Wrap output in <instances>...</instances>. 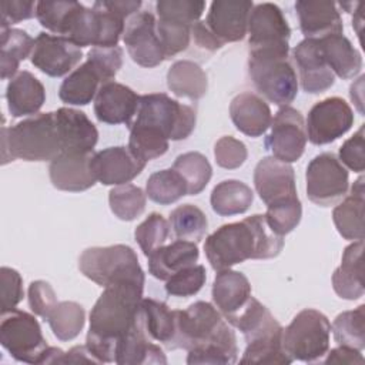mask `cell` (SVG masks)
<instances>
[{
    "instance_id": "1",
    "label": "cell",
    "mask_w": 365,
    "mask_h": 365,
    "mask_svg": "<svg viewBox=\"0 0 365 365\" xmlns=\"http://www.w3.org/2000/svg\"><path fill=\"white\" fill-rule=\"evenodd\" d=\"M175 334L168 349L188 351L187 364L230 365L238 358L237 336L215 305L197 301L175 309Z\"/></svg>"
},
{
    "instance_id": "2",
    "label": "cell",
    "mask_w": 365,
    "mask_h": 365,
    "mask_svg": "<svg viewBox=\"0 0 365 365\" xmlns=\"http://www.w3.org/2000/svg\"><path fill=\"white\" fill-rule=\"evenodd\" d=\"M144 284L117 282L104 288L90 312L86 345L98 361L115 362V349L141 319Z\"/></svg>"
},
{
    "instance_id": "3",
    "label": "cell",
    "mask_w": 365,
    "mask_h": 365,
    "mask_svg": "<svg viewBox=\"0 0 365 365\" xmlns=\"http://www.w3.org/2000/svg\"><path fill=\"white\" fill-rule=\"evenodd\" d=\"M284 247L264 214H254L238 222L224 224L205 238L204 252L212 269L222 271L247 259L277 257Z\"/></svg>"
},
{
    "instance_id": "4",
    "label": "cell",
    "mask_w": 365,
    "mask_h": 365,
    "mask_svg": "<svg viewBox=\"0 0 365 365\" xmlns=\"http://www.w3.org/2000/svg\"><path fill=\"white\" fill-rule=\"evenodd\" d=\"M227 322L244 334L247 348L240 359L241 364L282 365L288 361L282 346L284 328L269 309L254 297Z\"/></svg>"
},
{
    "instance_id": "5",
    "label": "cell",
    "mask_w": 365,
    "mask_h": 365,
    "mask_svg": "<svg viewBox=\"0 0 365 365\" xmlns=\"http://www.w3.org/2000/svg\"><path fill=\"white\" fill-rule=\"evenodd\" d=\"M61 153L56 114L38 113L13 127H1V163L53 161Z\"/></svg>"
},
{
    "instance_id": "6",
    "label": "cell",
    "mask_w": 365,
    "mask_h": 365,
    "mask_svg": "<svg viewBox=\"0 0 365 365\" xmlns=\"http://www.w3.org/2000/svg\"><path fill=\"white\" fill-rule=\"evenodd\" d=\"M288 53L289 50H258L248 56V74L255 88L279 107L289 106L298 93V78Z\"/></svg>"
},
{
    "instance_id": "7",
    "label": "cell",
    "mask_w": 365,
    "mask_h": 365,
    "mask_svg": "<svg viewBox=\"0 0 365 365\" xmlns=\"http://www.w3.org/2000/svg\"><path fill=\"white\" fill-rule=\"evenodd\" d=\"M195 123L197 113L191 106L178 103L165 93H151L140 96L135 117L128 127H147L167 140L180 141L191 135Z\"/></svg>"
},
{
    "instance_id": "8",
    "label": "cell",
    "mask_w": 365,
    "mask_h": 365,
    "mask_svg": "<svg viewBox=\"0 0 365 365\" xmlns=\"http://www.w3.org/2000/svg\"><path fill=\"white\" fill-rule=\"evenodd\" d=\"M78 268L84 277L104 288L117 282L144 284L145 279L137 254L124 244L84 250L78 258Z\"/></svg>"
},
{
    "instance_id": "9",
    "label": "cell",
    "mask_w": 365,
    "mask_h": 365,
    "mask_svg": "<svg viewBox=\"0 0 365 365\" xmlns=\"http://www.w3.org/2000/svg\"><path fill=\"white\" fill-rule=\"evenodd\" d=\"M329 335L331 324L328 318L317 309L305 308L282 329V346L292 361L314 362L327 355Z\"/></svg>"
},
{
    "instance_id": "10",
    "label": "cell",
    "mask_w": 365,
    "mask_h": 365,
    "mask_svg": "<svg viewBox=\"0 0 365 365\" xmlns=\"http://www.w3.org/2000/svg\"><path fill=\"white\" fill-rule=\"evenodd\" d=\"M0 344L16 361L26 364H41L48 348L36 317L17 308L1 314Z\"/></svg>"
},
{
    "instance_id": "11",
    "label": "cell",
    "mask_w": 365,
    "mask_h": 365,
    "mask_svg": "<svg viewBox=\"0 0 365 365\" xmlns=\"http://www.w3.org/2000/svg\"><path fill=\"white\" fill-rule=\"evenodd\" d=\"M307 195L321 207H329L346 195L349 174L332 153L315 155L305 171Z\"/></svg>"
},
{
    "instance_id": "12",
    "label": "cell",
    "mask_w": 365,
    "mask_h": 365,
    "mask_svg": "<svg viewBox=\"0 0 365 365\" xmlns=\"http://www.w3.org/2000/svg\"><path fill=\"white\" fill-rule=\"evenodd\" d=\"M354 125V111L341 97H328L315 103L307 117V138L315 145L329 144Z\"/></svg>"
},
{
    "instance_id": "13",
    "label": "cell",
    "mask_w": 365,
    "mask_h": 365,
    "mask_svg": "<svg viewBox=\"0 0 365 365\" xmlns=\"http://www.w3.org/2000/svg\"><path fill=\"white\" fill-rule=\"evenodd\" d=\"M269 127L271 131L264 144L272 157L288 164L299 160L308 140L302 114L294 107H281Z\"/></svg>"
},
{
    "instance_id": "14",
    "label": "cell",
    "mask_w": 365,
    "mask_h": 365,
    "mask_svg": "<svg viewBox=\"0 0 365 365\" xmlns=\"http://www.w3.org/2000/svg\"><path fill=\"white\" fill-rule=\"evenodd\" d=\"M250 51L289 50L291 27L274 3L254 4L248 19Z\"/></svg>"
},
{
    "instance_id": "15",
    "label": "cell",
    "mask_w": 365,
    "mask_h": 365,
    "mask_svg": "<svg viewBox=\"0 0 365 365\" xmlns=\"http://www.w3.org/2000/svg\"><path fill=\"white\" fill-rule=\"evenodd\" d=\"M123 41L131 60L141 67L151 68L165 60L157 34V20L150 11H138L127 20Z\"/></svg>"
},
{
    "instance_id": "16",
    "label": "cell",
    "mask_w": 365,
    "mask_h": 365,
    "mask_svg": "<svg viewBox=\"0 0 365 365\" xmlns=\"http://www.w3.org/2000/svg\"><path fill=\"white\" fill-rule=\"evenodd\" d=\"M254 185L267 207L298 200L294 168L272 155L258 161L254 170Z\"/></svg>"
},
{
    "instance_id": "17",
    "label": "cell",
    "mask_w": 365,
    "mask_h": 365,
    "mask_svg": "<svg viewBox=\"0 0 365 365\" xmlns=\"http://www.w3.org/2000/svg\"><path fill=\"white\" fill-rule=\"evenodd\" d=\"M83 51L67 37L38 33L30 56L31 64L50 77H61L73 71L81 61Z\"/></svg>"
},
{
    "instance_id": "18",
    "label": "cell",
    "mask_w": 365,
    "mask_h": 365,
    "mask_svg": "<svg viewBox=\"0 0 365 365\" xmlns=\"http://www.w3.org/2000/svg\"><path fill=\"white\" fill-rule=\"evenodd\" d=\"M252 7L254 3L248 0H217L211 3L204 23L222 46L235 43L242 40L248 31Z\"/></svg>"
},
{
    "instance_id": "19",
    "label": "cell",
    "mask_w": 365,
    "mask_h": 365,
    "mask_svg": "<svg viewBox=\"0 0 365 365\" xmlns=\"http://www.w3.org/2000/svg\"><path fill=\"white\" fill-rule=\"evenodd\" d=\"M147 163L135 157L128 147H107L91 157V171L103 185L128 184L141 174Z\"/></svg>"
},
{
    "instance_id": "20",
    "label": "cell",
    "mask_w": 365,
    "mask_h": 365,
    "mask_svg": "<svg viewBox=\"0 0 365 365\" xmlns=\"http://www.w3.org/2000/svg\"><path fill=\"white\" fill-rule=\"evenodd\" d=\"M292 58L299 73V83L305 93L319 94L331 88L335 74L325 63L317 38H304L292 50Z\"/></svg>"
},
{
    "instance_id": "21",
    "label": "cell",
    "mask_w": 365,
    "mask_h": 365,
    "mask_svg": "<svg viewBox=\"0 0 365 365\" xmlns=\"http://www.w3.org/2000/svg\"><path fill=\"white\" fill-rule=\"evenodd\" d=\"M140 96L130 87L110 81L94 98V114L100 123L130 125L135 117Z\"/></svg>"
},
{
    "instance_id": "22",
    "label": "cell",
    "mask_w": 365,
    "mask_h": 365,
    "mask_svg": "<svg viewBox=\"0 0 365 365\" xmlns=\"http://www.w3.org/2000/svg\"><path fill=\"white\" fill-rule=\"evenodd\" d=\"M94 153H60L50 161L48 174L51 184L61 191L80 192L91 188L97 180L91 171Z\"/></svg>"
},
{
    "instance_id": "23",
    "label": "cell",
    "mask_w": 365,
    "mask_h": 365,
    "mask_svg": "<svg viewBox=\"0 0 365 365\" xmlns=\"http://www.w3.org/2000/svg\"><path fill=\"white\" fill-rule=\"evenodd\" d=\"M111 78L94 60L88 58L74 68L61 83L58 97L63 103L71 106H86L91 103L98 90L113 81Z\"/></svg>"
},
{
    "instance_id": "24",
    "label": "cell",
    "mask_w": 365,
    "mask_h": 365,
    "mask_svg": "<svg viewBox=\"0 0 365 365\" xmlns=\"http://www.w3.org/2000/svg\"><path fill=\"white\" fill-rule=\"evenodd\" d=\"M56 114L61 153H93L98 131L84 111L60 107Z\"/></svg>"
},
{
    "instance_id": "25",
    "label": "cell",
    "mask_w": 365,
    "mask_h": 365,
    "mask_svg": "<svg viewBox=\"0 0 365 365\" xmlns=\"http://www.w3.org/2000/svg\"><path fill=\"white\" fill-rule=\"evenodd\" d=\"M295 11L305 38H321L344 31L341 14L334 1L299 0L295 3Z\"/></svg>"
},
{
    "instance_id": "26",
    "label": "cell",
    "mask_w": 365,
    "mask_h": 365,
    "mask_svg": "<svg viewBox=\"0 0 365 365\" xmlns=\"http://www.w3.org/2000/svg\"><path fill=\"white\" fill-rule=\"evenodd\" d=\"M230 117L235 128L245 135L259 137L271 125L272 114L267 101L255 93L244 91L230 104Z\"/></svg>"
},
{
    "instance_id": "27",
    "label": "cell",
    "mask_w": 365,
    "mask_h": 365,
    "mask_svg": "<svg viewBox=\"0 0 365 365\" xmlns=\"http://www.w3.org/2000/svg\"><path fill=\"white\" fill-rule=\"evenodd\" d=\"M251 298L248 278L231 268L218 271L212 282V301L225 319L237 315Z\"/></svg>"
},
{
    "instance_id": "28",
    "label": "cell",
    "mask_w": 365,
    "mask_h": 365,
    "mask_svg": "<svg viewBox=\"0 0 365 365\" xmlns=\"http://www.w3.org/2000/svg\"><path fill=\"white\" fill-rule=\"evenodd\" d=\"M6 100L11 117L36 115L46 101V90L34 74L23 70L9 81Z\"/></svg>"
},
{
    "instance_id": "29",
    "label": "cell",
    "mask_w": 365,
    "mask_h": 365,
    "mask_svg": "<svg viewBox=\"0 0 365 365\" xmlns=\"http://www.w3.org/2000/svg\"><path fill=\"white\" fill-rule=\"evenodd\" d=\"M364 240L349 244L342 254L341 265L332 274V287L336 295L354 301L364 295Z\"/></svg>"
},
{
    "instance_id": "30",
    "label": "cell",
    "mask_w": 365,
    "mask_h": 365,
    "mask_svg": "<svg viewBox=\"0 0 365 365\" xmlns=\"http://www.w3.org/2000/svg\"><path fill=\"white\" fill-rule=\"evenodd\" d=\"M200 258L195 242L187 240H175L168 245H163L148 257L150 274L161 281H167L178 271L194 265Z\"/></svg>"
},
{
    "instance_id": "31",
    "label": "cell",
    "mask_w": 365,
    "mask_h": 365,
    "mask_svg": "<svg viewBox=\"0 0 365 365\" xmlns=\"http://www.w3.org/2000/svg\"><path fill=\"white\" fill-rule=\"evenodd\" d=\"M319 51L335 76L342 80L354 78L362 68L361 53L344 34H329L317 38Z\"/></svg>"
},
{
    "instance_id": "32",
    "label": "cell",
    "mask_w": 365,
    "mask_h": 365,
    "mask_svg": "<svg viewBox=\"0 0 365 365\" xmlns=\"http://www.w3.org/2000/svg\"><path fill=\"white\" fill-rule=\"evenodd\" d=\"M364 177L361 175L351 187L349 194L334 208L332 220L341 237L351 241L364 240Z\"/></svg>"
},
{
    "instance_id": "33",
    "label": "cell",
    "mask_w": 365,
    "mask_h": 365,
    "mask_svg": "<svg viewBox=\"0 0 365 365\" xmlns=\"http://www.w3.org/2000/svg\"><path fill=\"white\" fill-rule=\"evenodd\" d=\"M115 364L118 365H150L167 364L163 349L145 334L143 322L125 335L115 349Z\"/></svg>"
},
{
    "instance_id": "34",
    "label": "cell",
    "mask_w": 365,
    "mask_h": 365,
    "mask_svg": "<svg viewBox=\"0 0 365 365\" xmlns=\"http://www.w3.org/2000/svg\"><path fill=\"white\" fill-rule=\"evenodd\" d=\"M167 87L177 97L198 100L207 94L208 80L197 63L178 60L167 71Z\"/></svg>"
},
{
    "instance_id": "35",
    "label": "cell",
    "mask_w": 365,
    "mask_h": 365,
    "mask_svg": "<svg viewBox=\"0 0 365 365\" xmlns=\"http://www.w3.org/2000/svg\"><path fill=\"white\" fill-rule=\"evenodd\" d=\"M252 201V190L238 180H224L218 182L210 197L212 211L222 217L244 214L251 207Z\"/></svg>"
},
{
    "instance_id": "36",
    "label": "cell",
    "mask_w": 365,
    "mask_h": 365,
    "mask_svg": "<svg viewBox=\"0 0 365 365\" xmlns=\"http://www.w3.org/2000/svg\"><path fill=\"white\" fill-rule=\"evenodd\" d=\"M0 70L1 78H13L23 60L31 56L34 40L21 29H3L0 34Z\"/></svg>"
},
{
    "instance_id": "37",
    "label": "cell",
    "mask_w": 365,
    "mask_h": 365,
    "mask_svg": "<svg viewBox=\"0 0 365 365\" xmlns=\"http://www.w3.org/2000/svg\"><path fill=\"white\" fill-rule=\"evenodd\" d=\"M141 322L145 334L154 341L170 346L175 334V314L165 302L143 298L141 299Z\"/></svg>"
},
{
    "instance_id": "38",
    "label": "cell",
    "mask_w": 365,
    "mask_h": 365,
    "mask_svg": "<svg viewBox=\"0 0 365 365\" xmlns=\"http://www.w3.org/2000/svg\"><path fill=\"white\" fill-rule=\"evenodd\" d=\"M54 336L60 341H71L80 335L86 324L84 308L74 301H61L50 311L47 318Z\"/></svg>"
},
{
    "instance_id": "39",
    "label": "cell",
    "mask_w": 365,
    "mask_h": 365,
    "mask_svg": "<svg viewBox=\"0 0 365 365\" xmlns=\"http://www.w3.org/2000/svg\"><path fill=\"white\" fill-rule=\"evenodd\" d=\"M173 168L184 178L187 184V195H197L200 194L211 180L212 168L210 161L197 151H188L180 154Z\"/></svg>"
},
{
    "instance_id": "40",
    "label": "cell",
    "mask_w": 365,
    "mask_h": 365,
    "mask_svg": "<svg viewBox=\"0 0 365 365\" xmlns=\"http://www.w3.org/2000/svg\"><path fill=\"white\" fill-rule=\"evenodd\" d=\"M145 194L151 201L168 205L187 195V184L174 168L160 170L148 177Z\"/></svg>"
},
{
    "instance_id": "41",
    "label": "cell",
    "mask_w": 365,
    "mask_h": 365,
    "mask_svg": "<svg viewBox=\"0 0 365 365\" xmlns=\"http://www.w3.org/2000/svg\"><path fill=\"white\" fill-rule=\"evenodd\" d=\"M331 331L338 345L362 351L365 348V305L336 315Z\"/></svg>"
},
{
    "instance_id": "42",
    "label": "cell",
    "mask_w": 365,
    "mask_h": 365,
    "mask_svg": "<svg viewBox=\"0 0 365 365\" xmlns=\"http://www.w3.org/2000/svg\"><path fill=\"white\" fill-rule=\"evenodd\" d=\"M168 224L178 240H187L192 242L201 241L208 228V220L205 214L192 204H182L174 208L170 214Z\"/></svg>"
},
{
    "instance_id": "43",
    "label": "cell",
    "mask_w": 365,
    "mask_h": 365,
    "mask_svg": "<svg viewBox=\"0 0 365 365\" xmlns=\"http://www.w3.org/2000/svg\"><path fill=\"white\" fill-rule=\"evenodd\" d=\"M147 194L134 184H123L110 190L108 202L113 214L123 221H133L145 208Z\"/></svg>"
},
{
    "instance_id": "44",
    "label": "cell",
    "mask_w": 365,
    "mask_h": 365,
    "mask_svg": "<svg viewBox=\"0 0 365 365\" xmlns=\"http://www.w3.org/2000/svg\"><path fill=\"white\" fill-rule=\"evenodd\" d=\"M80 4L78 1H37L36 17L44 29L64 37Z\"/></svg>"
},
{
    "instance_id": "45",
    "label": "cell",
    "mask_w": 365,
    "mask_h": 365,
    "mask_svg": "<svg viewBox=\"0 0 365 365\" xmlns=\"http://www.w3.org/2000/svg\"><path fill=\"white\" fill-rule=\"evenodd\" d=\"M128 128H130L128 148L141 161L147 163L167 153L168 140L163 134L140 125H131Z\"/></svg>"
},
{
    "instance_id": "46",
    "label": "cell",
    "mask_w": 365,
    "mask_h": 365,
    "mask_svg": "<svg viewBox=\"0 0 365 365\" xmlns=\"http://www.w3.org/2000/svg\"><path fill=\"white\" fill-rule=\"evenodd\" d=\"M168 235L170 224L158 212H151L134 231V238L147 258L165 244Z\"/></svg>"
},
{
    "instance_id": "47",
    "label": "cell",
    "mask_w": 365,
    "mask_h": 365,
    "mask_svg": "<svg viewBox=\"0 0 365 365\" xmlns=\"http://www.w3.org/2000/svg\"><path fill=\"white\" fill-rule=\"evenodd\" d=\"M204 9L205 3L198 0H158L155 3L158 20L175 21L187 26L200 21Z\"/></svg>"
},
{
    "instance_id": "48",
    "label": "cell",
    "mask_w": 365,
    "mask_h": 365,
    "mask_svg": "<svg viewBox=\"0 0 365 365\" xmlns=\"http://www.w3.org/2000/svg\"><path fill=\"white\" fill-rule=\"evenodd\" d=\"M157 34L163 46L165 60H168L188 48L191 40V26L157 20Z\"/></svg>"
},
{
    "instance_id": "49",
    "label": "cell",
    "mask_w": 365,
    "mask_h": 365,
    "mask_svg": "<svg viewBox=\"0 0 365 365\" xmlns=\"http://www.w3.org/2000/svg\"><path fill=\"white\" fill-rule=\"evenodd\" d=\"M205 279L207 272L204 265L194 264L168 278L165 282V291L173 297H191L202 288Z\"/></svg>"
},
{
    "instance_id": "50",
    "label": "cell",
    "mask_w": 365,
    "mask_h": 365,
    "mask_svg": "<svg viewBox=\"0 0 365 365\" xmlns=\"http://www.w3.org/2000/svg\"><path fill=\"white\" fill-rule=\"evenodd\" d=\"M264 215L269 228L275 234L284 237L299 224L302 217V205L298 198L285 204L267 207V212Z\"/></svg>"
},
{
    "instance_id": "51",
    "label": "cell",
    "mask_w": 365,
    "mask_h": 365,
    "mask_svg": "<svg viewBox=\"0 0 365 365\" xmlns=\"http://www.w3.org/2000/svg\"><path fill=\"white\" fill-rule=\"evenodd\" d=\"M214 157L220 167L235 170L245 163L248 151L242 141L232 135H224L214 145Z\"/></svg>"
},
{
    "instance_id": "52",
    "label": "cell",
    "mask_w": 365,
    "mask_h": 365,
    "mask_svg": "<svg viewBox=\"0 0 365 365\" xmlns=\"http://www.w3.org/2000/svg\"><path fill=\"white\" fill-rule=\"evenodd\" d=\"M0 297H1V314H6L21 302L24 297L21 275L10 268L1 267L0 269Z\"/></svg>"
},
{
    "instance_id": "53",
    "label": "cell",
    "mask_w": 365,
    "mask_h": 365,
    "mask_svg": "<svg viewBox=\"0 0 365 365\" xmlns=\"http://www.w3.org/2000/svg\"><path fill=\"white\" fill-rule=\"evenodd\" d=\"M365 124H361L358 131L349 137L341 147H339V161L344 167L349 168L354 173H362L365 168V134H364Z\"/></svg>"
},
{
    "instance_id": "54",
    "label": "cell",
    "mask_w": 365,
    "mask_h": 365,
    "mask_svg": "<svg viewBox=\"0 0 365 365\" xmlns=\"http://www.w3.org/2000/svg\"><path fill=\"white\" fill-rule=\"evenodd\" d=\"M29 305L30 309L41 317L43 319L47 318V315L50 314V311L56 307L57 301V295L53 289V287L41 279L33 281L29 285Z\"/></svg>"
},
{
    "instance_id": "55",
    "label": "cell",
    "mask_w": 365,
    "mask_h": 365,
    "mask_svg": "<svg viewBox=\"0 0 365 365\" xmlns=\"http://www.w3.org/2000/svg\"><path fill=\"white\" fill-rule=\"evenodd\" d=\"M37 3L31 0H3L0 3V27L10 29L11 24L36 16Z\"/></svg>"
},
{
    "instance_id": "56",
    "label": "cell",
    "mask_w": 365,
    "mask_h": 365,
    "mask_svg": "<svg viewBox=\"0 0 365 365\" xmlns=\"http://www.w3.org/2000/svg\"><path fill=\"white\" fill-rule=\"evenodd\" d=\"M327 359L324 361L325 364H359L362 365L365 362L362 354L359 349H354L349 346H342L339 345L338 348L328 349L327 352Z\"/></svg>"
},
{
    "instance_id": "57",
    "label": "cell",
    "mask_w": 365,
    "mask_h": 365,
    "mask_svg": "<svg viewBox=\"0 0 365 365\" xmlns=\"http://www.w3.org/2000/svg\"><path fill=\"white\" fill-rule=\"evenodd\" d=\"M191 36L194 37L195 44L202 50L215 51L222 47V44L212 36V33L208 30L205 23L201 20L191 26Z\"/></svg>"
},
{
    "instance_id": "58",
    "label": "cell",
    "mask_w": 365,
    "mask_h": 365,
    "mask_svg": "<svg viewBox=\"0 0 365 365\" xmlns=\"http://www.w3.org/2000/svg\"><path fill=\"white\" fill-rule=\"evenodd\" d=\"M61 364H98L87 345H77L64 352Z\"/></svg>"
},
{
    "instance_id": "59",
    "label": "cell",
    "mask_w": 365,
    "mask_h": 365,
    "mask_svg": "<svg viewBox=\"0 0 365 365\" xmlns=\"http://www.w3.org/2000/svg\"><path fill=\"white\" fill-rule=\"evenodd\" d=\"M364 80L365 77L361 76L355 83L351 84V88H349V97L351 100L356 104V108L361 114H364V108H362V104H364V98H362V90H364Z\"/></svg>"
}]
</instances>
